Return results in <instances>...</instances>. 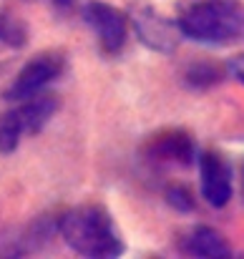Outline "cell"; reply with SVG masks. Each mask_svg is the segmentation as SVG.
<instances>
[{"mask_svg": "<svg viewBox=\"0 0 244 259\" xmlns=\"http://www.w3.org/2000/svg\"><path fill=\"white\" fill-rule=\"evenodd\" d=\"M58 234L63 242L83 257H121L126 252V242L101 204H83L66 211L58 219Z\"/></svg>", "mask_w": 244, "mask_h": 259, "instance_id": "cell-1", "label": "cell"}, {"mask_svg": "<svg viewBox=\"0 0 244 259\" xmlns=\"http://www.w3.org/2000/svg\"><path fill=\"white\" fill-rule=\"evenodd\" d=\"M176 25L184 38L204 46H232L244 38V3L239 0H189Z\"/></svg>", "mask_w": 244, "mask_h": 259, "instance_id": "cell-2", "label": "cell"}, {"mask_svg": "<svg viewBox=\"0 0 244 259\" xmlns=\"http://www.w3.org/2000/svg\"><path fill=\"white\" fill-rule=\"evenodd\" d=\"M68 68V56L63 51H43L38 56H33L20 73L15 76V81L5 88L3 98L5 101H23L38 91H43L46 86H51L56 78H61Z\"/></svg>", "mask_w": 244, "mask_h": 259, "instance_id": "cell-3", "label": "cell"}, {"mask_svg": "<svg viewBox=\"0 0 244 259\" xmlns=\"http://www.w3.org/2000/svg\"><path fill=\"white\" fill-rule=\"evenodd\" d=\"M129 20L134 25V33L139 35V40L154 51V53H174L179 48L181 40V30L174 20L164 18L156 8H151L149 3H136L129 13Z\"/></svg>", "mask_w": 244, "mask_h": 259, "instance_id": "cell-4", "label": "cell"}, {"mask_svg": "<svg viewBox=\"0 0 244 259\" xmlns=\"http://www.w3.org/2000/svg\"><path fill=\"white\" fill-rule=\"evenodd\" d=\"M83 20L88 23V28L96 33L98 46L103 53L116 56L124 46H126V33H129V15L124 10H118L111 3H101V0H91L83 5Z\"/></svg>", "mask_w": 244, "mask_h": 259, "instance_id": "cell-5", "label": "cell"}, {"mask_svg": "<svg viewBox=\"0 0 244 259\" xmlns=\"http://www.w3.org/2000/svg\"><path fill=\"white\" fill-rule=\"evenodd\" d=\"M199 176H201V196L209 206L222 209L229 204L234 181H232V164L219 151H199Z\"/></svg>", "mask_w": 244, "mask_h": 259, "instance_id": "cell-6", "label": "cell"}, {"mask_svg": "<svg viewBox=\"0 0 244 259\" xmlns=\"http://www.w3.org/2000/svg\"><path fill=\"white\" fill-rule=\"evenodd\" d=\"M144 151L156 164H176V166H191L199 156L194 136L184 128H166L154 134Z\"/></svg>", "mask_w": 244, "mask_h": 259, "instance_id": "cell-7", "label": "cell"}, {"mask_svg": "<svg viewBox=\"0 0 244 259\" xmlns=\"http://www.w3.org/2000/svg\"><path fill=\"white\" fill-rule=\"evenodd\" d=\"M56 111H58V96L46 91V88L23 98L20 106H18V113H20V121H23V134L25 136L40 134L48 126V121L56 116Z\"/></svg>", "mask_w": 244, "mask_h": 259, "instance_id": "cell-8", "label": "cell"}, {"mask_svg": "<svg viewBox=\"0 0 244 259\" xmlns=\"http://www.w3.org/2000/svg\"><path fill=\"white\" fill-rule=\"evenodd\" d=\"M181 249L191 257H207V259H222V257H232V247L227 244V239L212 229V227H194L184 242Z\"/></svg>", "mask_w": 244, "mask_h": 259, "instance_id": "cell-9", "label": "cell"}, {"mask_svg": "<svg viewBox=\"0 0 244 259\" xmlns=\"http://www.w3.org/2000/svg\"><path fill=\"white\" fill-rule=\"evenodd\" d=\"M30 40L28 23L10 8H0V46H8L13 51L25 48Z\"/></svg>", "mask_w": 244, "mask_h": 259, "instance_id": "cell-10", "label": "cell"}, {"mask_svg": "<svg viewBox=\"0 0 244 259\" xmlns=\"http://www.w3.org/2000/svg\"><path fill=\"white\" fill-rule=\"evenodd\" d=\"M224 73H227V68L219 66V63H212V61H194V63L186 66L184 81H186V86L201 91V88H212V86H217V83H222V81H224Z\"/></svg>", "mask_w": 244, "mask_h": 259, "instance_id": "cell-11", "label": "cell"}, {"mask_svg": "<svg viewBox=\"0 0 244 259\" xmlns=\"http://www.w3.org/2000/svg\"><path fill=\"white\" fill-rule=\"evenodd\" d=\"M23 136L25 134H23V121H20L18 108L0 113V154L3 156H10L18 149V144H20Z\"/></svg>", "mask_w": 244, "mask_h": 259, "instance_id": "cell-12", "label": "cell"}, {"mask_svg": "<svg viewBox=\"0 0 244 259\" xmlns=\"http://www.w3.org/2000/svg\"><path fill=\"white\" fill-rule=\"evenodd\" d=\"M164 199H166V204H169L174 211H179V214H191V211L196 209L194 194H191V189L184 186V184H171V186H166Z\"/></svg>", "mask_w": 244, "mask_h": 259, "instance_id": "cell-13", "label": "cell"}, {"mask_svg": "<svg viewBox=\"0 0 244 259\" xmlns=\"http://www.w3.org/2000/svg\"><path fill=\"white\" fill-rule=\"evenodd\" d=\"M224 68H227V73H229L234 81L244 83V53L234 56V58H229V63H227Z\"/></svg>", "mask_w": 244, "mask_h": 259, "instance_id": "cell-14", "label": "cell"}, {"mask_svg": "<svg viewBox=\"0 0 244 259\" xmlns=\"http://www.w3.org/2000/svg\"><path fill=\"white\" fill-rule=\"evenodd\" d=\"M53 3H56V5H71L73 0H53Z\"/></svg>", "mask_w": 244, "mask_h": 259, "instance_id": "cell-15", "label": "cell"}, {"mask_svg": "<svg viewBox=\"0 0 244 259\" xmlns=\"http://www.w3.org/2000/svg\"><path fill=\"white\" fill-rule=\"evenodd\" d=\"M242 191H244V164H242Z\"/></svg>", "mask_w": 244, "mask_h": 259, "instance_id": "cell-16", "label": "cell"}, {"mask_svg": "<svg viewBox=\"0 0 244 259\" xmlns=\"http://www.w3.org/2000/svg\"><path fill=\"white\" fill-rule=\"evenodd\" d=\"M25 3H35V0H25Z\"/></svg>", "mask_w": 244, "mask_h": 259, "instance_id": "cell-17", "label": "cell"}]
</instances>
